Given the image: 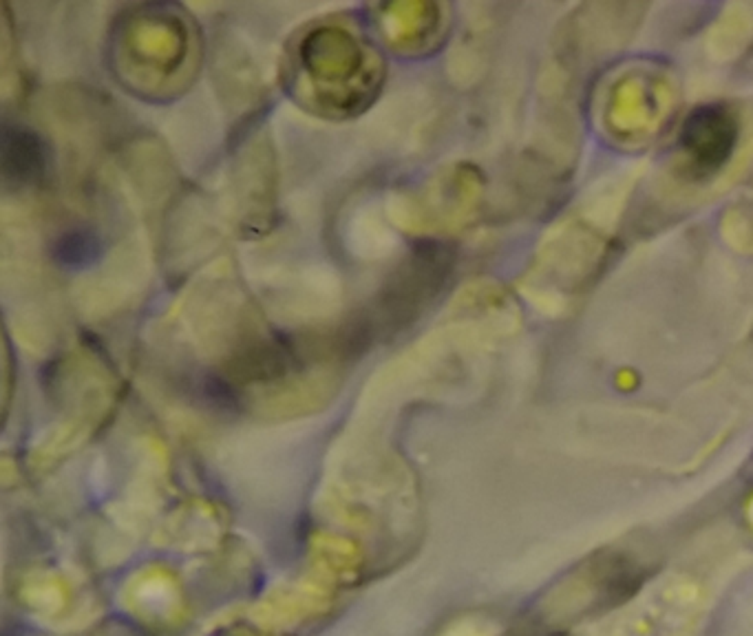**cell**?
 Returning <instances> with one entry per match:
<instances>
[{
    "label": "cell",
    "instance_id": "obj_2",
    "mask_svg": "<svg viewBox=\"0 0 753 636\" xmlns=\"http://www.w3.org/2000/svg\"><path fill=\"white\" fill-rule=\"evenodd\" d=\"M47 166L49 150L40 135L7 122L3 127V175L7 182L36 184L47 175Z\"/></svg>",
    "mask_w": 753,
    "mask_h": 636
},
{
    "label": "cell",
    "instance_id": "obj_3",
    "mask_svg": "<svg viewBox=\"0 0 753 636\" xmlns=\"http://www.w3.org/2000/svg\"><path fill=\"white\" fill-rule=\"evenodd\" d=\"M102 254L100 237L89 228H69L53 239L51 259L60 268L82 270L93 266Z\"/></svg>",
    "mask_w": 753,
    "mask_h": 636
},
{
    "label": "cell",
    "instance_id": "obj_1",
    "mask_svg": "<svg viewBox=\"0 0 753 636\" xmlns=\"http://www.w3.org/2000/svg\"><path fill=\"white\" fill-rule=\"evenodd\" d=\"M682 144L698 166L709 171L718 168L729 159L736 144V122L731 113L722 106L694 110L685 122Z\"/></svg>",
    "mask_w": 753,
    "mask_h": 636
}]
</instances>
